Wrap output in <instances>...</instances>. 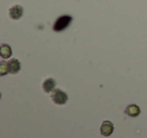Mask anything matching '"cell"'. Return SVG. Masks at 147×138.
Wrapping results in <instances>:
<instances>
[{"mask_svg": "<svg viewBox=\"0 0 147 138\" xmlns=\"http://www.w3.org/2000/svg\"><path fill=\"white\" fill-rule=\"evenodd\" d=\"M73 21V17L71 15H67V14H65V15H61L59 16L57 20L55 21L53 25V31L55 32H61V31L65 30V28H67L71 22Z\"/></svg>", "mask_w": 147, "mask_h": 138, "instance_id": "obj_1", "label": "cell"}, {"mask_svg": "<svg viewBox=\"0 0 147 138\" xmlns=\"http://www.w3.org/2000/svg\"><path fill=\"white\" fill-rule=\"evenodd\" d=\"M51 101L57 105H65L67 101V93L63 92L59 89H55L51 93Z\"/></svg>", "mask_w": 147, "mask_h": 138, "instance_id": "obj_2", "label": "cell"}, {"mask_svg": "<svg viewBox=\"0 0 147 138\" xmlns=\"http://www.w3.org/2000/svg\"><path fill=\"white\" fill-rule=\"evenodd\" d=\"M23 15V8L20 5H13L8 9V16L12 20H18Z\"/></svg>", "mask_w": 147, "mask_h": 138, "instance_id": "obj_3", "label": "cell"}, {"mask_svg": "<svg viewBox=\"0 0 147 138\" xmlns=\"http://www.w3.org/2000/svg\"><path fill=\"white\" fill-rule=\"evenodd\" d=\"M41 87H42V90L45 93H47V94L53 93V91L55 90V81L53 78H47V79H45V81L42 82Z\"/></svg>", "mask_w": 147, "mask_h": 138, "instance_id": "obj_4", "label": "cell"}, {"mask_svg": "<svg viewBox=\"0 0 147 138\" xmlns=\"http://www.w3.org/2000/svg\"><path fill=\"white\" fill-rule=\"evenodd\" d=\"M101 134L103 136H110L114 131V125L110 121H104L101 125Z\"/></svg>", "mask_w": 147, "mask_h": 138, "instance_id": "obj_5", "label": "cell"}, {"mask_svg": "<svg viewBox=\"0 0 147 138\" xmlns=\"http://www.w3.org/2000/svg\"><path fill=\"white\" fill-rule=\"evenodd\" d=\"M7 64H8V71L10 74L15 75V74H17L19 71H20L21 66H20V63H19L18 60L12 59V60H10Z\"/></svg>", "mask_w": 147, "mask_h": 138, "instance_id": "obj_6", "label": "cell"}, {"mask_svg": "<svg viewBox=\"0 0 147 138\" xmlns=\"http://www.w3.org/2000/svg\"><path fill=\"white\" fill-rule=\"evenodd\" d=\"M125 113L128 116H130V117H137V116H139V114L141 113V111L138 106L132 104V105H129L128 107L126 108Z\"/></svg>", "mask_w": 147, "mask_h": 138, "instance_id": "obj_7", "label": "cell"}, {"mask_svg": "<svg viewBox=\"0 0 147 138\" xmlns=\"http://www.w3.org/2000/svg\"><path fill=\"white\" fill-rule=\"evenodd\" d=\"M0 55L3 59H8V57H11L12 55V51H11V47H9L8 45H5L3 43L1 45V49H0Z\"/></svg>", "mask_w": 147, "mask_h": 138, "instance_id": "obj_8", "label": "cell"}, {"mask_svg": "<svg viewBox=\"0 0 147 138\" xmlns=\"http://www.w3.org/2000/svg\"><path fill=\"white\" fill-rule=\"evenodd\" d=\"M7 73H9L8 64H7L6 62H1V64H0V75L5 76Z\"/></svg>", "mask_w": 147, "mask_h": 138, "instance_id": "obj_9", "label": "cell"}]
</instances>
